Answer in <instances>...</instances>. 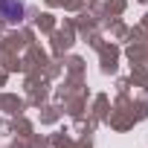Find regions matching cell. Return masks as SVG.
Returning a JSON list of instances; mask_svg holds the SVG:
<instances>
[{"label": "cell", "mask_w": 148, "mask_h": 148, "mask_svg": "<svg viewBox=\"0 0 148 148\" xmlns=\"http://www.w3.org/2000/svg\"><path fill=\"white\" fill-rule=\"evenodd\" d=\"M26 18V0H0V21L6 26H15Z\"/></svg>", "instance_id": "1"}]
</instances>
